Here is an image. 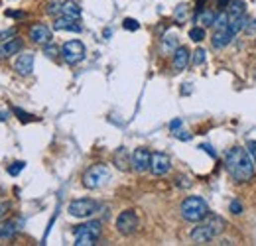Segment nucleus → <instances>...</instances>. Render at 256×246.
I'll return each instance as SVG.
<instances>
[{"instance_id":"nucleus-17","label":"nucleus","mask_w":256,"mask_h":246,"mask_svg":"<svg viewBox=\"0 0 256 246\" xmlns=\"http://www.w3.org/2000/svg\"><path fill=\"white\" fill-rule=\"evenodd\" d=\"M233 38H235V36H233L229 30H217L211 42H213V48L215 49H223L231 44V40H233Z\"/></svg>"},{"instance_id":"nucleus-11","label":"nucleus","mask_w":256,"mask_h":246,"mask_svg":"<svg viewBox=\"0 0 256 246\" xmlns=\"http://www.w3.org/2000/svg\"><path fill=\"white\" fill-rule=\"evenodd\" d=\"M30 40L38 46H46L51 42V30L46 24H36L30 28Z\"/></svg>"},{"instance_id":"nucleus-2","label":"nucleus","mask_w":256,"mask_h":246,"mask_svg":"<svg viewBox=\"0 0 256 246\" xmlns=\"http://www.w3.org/2000/svg\"><path fill=\"white\" fill-rule=\"evenodd\" d=\"M225 229V221L221 217H209L205 223H201L199 227H195L191 231V241L197 245H205L209 241H213L217 235H221Z\"/></svg>"},{"instance_id":"nucleus-18","label":"nucleus","mask_w":256,"mask_h":246,"mask_svg":"<svg viewBox=\"0 0 256 246\" xmlns=\"http://www.w3.org/2000/svg\"><path fill=\"white\" fill-rule=\"evenodd\" d=\"M61 16H67L71 20H79L81 18V8L73 0H67V2L61 4Z\"/></svg>"},{"instance_id":"nucleus-39","label":"nucleus","mask_w":256,"mask_h":246,"mask_svg":"<svg viewBox=\"0 0 256 246\" xmlns=\"http://www.w3.org/2000/svg\"><path fill=\"white\" fill-rule=\"evenodd\" d=\"M8 118V112H0V120H6Z\"/></svg>"},{"instance_id":"nucleus-16","label":"nucleus","mask_w":256,"mask_h":246,"mask_svg":"<svg viewBox=\"0 0 256 246\" xmlns=\"http://www.w3.org/2000/svg\"><path fill=\"white\" fill-rule=\"evenodd\" d=\"M18 231H20V223L18 221H4V223H0V241L14 239Z\"/></svg>"},{"instance_id":"nucleus-15","label":"nucleus","mask_w":256,"mask_h":246,"mask_svg":"<svg viewBox=\"0 0 256 246\" xmlns=\"http://www.w3.org/2000/svg\"><path fill=\"white\" fill-rule=\"evenodd\" d=\"M22 48H24V44H22V40H18V38H12V40L4 42V44L0 46V59H6V57H12L14 53H20Z\"/></svg>"},{"instance_id":"nucleus-25","label":"nucleus","mask_w":256,"mask_h":246,"mask_svg":"<svg viewBox=\"0 0 256 246\" xmlns=\"http://www.w3.org/2000/svg\"><path fill=\"white\" fill-rule=\"evenodd\" d=\"M12 110H14V114L20 118V122H32V120H36L34 114H28L26 110H22V108H18V106H14Z\"/></svg>"},{"instance_id":"nucleus-32","label":"nucleus","mask_w":256,"mask_h":246,"mask_svg":"<svg viewBox=\"0 0 256 246\" xmlns=\"http://www.w3.org/2000/svg\"><path fill=\"white\" fill-rule=\"evenodd\" d=\"M44 53H46L50 59H55L57 53H59V49L55 48V46H51V44H46V46H44Z\"/></svg>"},{"instance_id":"nucleus-14","label":"nucleus","mask_w":256,"mask_h":246,"mask_svg":"<svg viewBox=\"0 0 256 246\" xmlns=\"http://www.w3.org/2000/svg\"><path fill=\"white\" fill-rule=\"evenodd\" d=\"M53 30L79 34V32H81V26L77 24V20H71V18H67V16H59V18H55V22H53Z\"/></svg>"},{"instance_id":"nucleus-40","label":"nucleus","mask_w":256,"mask_h":246,"mask_svg":"<svg viewBox=\"0 0 256 246\" xmlns=\"http://www.w3.org/2000/svg\"><path fill=\"white\" fill-rule=\"evenodd\" d=\"M4 209H6V203H0V215L4 213Z\"/></svg>"},{"instance_id":"nucleus-5","label":"nucleus","mask_w":256,"mask_h":246,"mask_svg":"<svg viewBox=\"0 0 256 246\" xmlns=\"http://www.w3.org/2000/svg\"><path fill=\"white\" fill-rule=\"evenodd\" d=\"M61 57H63V61L65 63H69V65H77V63H81L83 59H85V53H87V49L83 46V42H79V40H71V42H65L63 46H61Z\"/></svg>"},{"instance_id":"nucleus-21","label":"nucleus","mask_w":256,"mask_h":246,"mask_svg":"<svg viewBox=\"0 0 256 246\" xmlns=\"http://www.w3.org/2000/svg\"><path fill=\"white\" fill-rule=\"evenodd\" d=\"M215 12H211V10H203V12H199L197 14V22H201V26L203 28H209V26H213L215 24Z\"/></svg>"},{"instance_id":"nucleus-29","label":"nucleus","mask_w":256,"mask_h":246,"mask_svg":"<svg viewBox=\"0 0 256 246\" xmlns=\"http://www.w3.org/2000/svg\"><path fill=\"white\" fill-rule=\"evenodd\" d=\"M205 53H207V51L201 48L195 49V53H193V57H191V63H193V65H201V63H205V57H207Z\"/></svg>"},{"instance_id":"nucleus-34","label":"nucleus","mask_w":256,"mask_h":246,"mask_svg":"<svg viewBox=\"0 0 256 246\" xmlns=\"http://www.w3.org/2000/svg\"><path fill=\"white\" fill-rule=\"evenodd\" d=\"M247 148H249V154H251V158H253V162H255V165H256V140H251V142L247 144Z\"/></svg>"},{"instance_id":"nucleus-31","label":"nucleus","mask_w":256,"mask_h":246,"mask_svg":"<svg viewBox=\"0 0 256 246\" xmlns=\"http://www.w3.org/2000/svg\"><path fill=\"white\" fill-rule=\"evenodd\" d=\"M24 167H26V164H24V162H14L12 165H8V173H10V175H18Z\"/></svg>"},{"instance_id":"nucleus-22","label":"nucleus","mask_w":256,"mask_h":246,"mask_svg":"<svg viewBox=\"0 0 256 246\" xmlns=\"http://www.w3.org/2000/svg\"><path fill=\"white\" fill-rule=\"evenodd\" d=\"M217 30H227L229 28V14L227 12H221L215 16V24H213Z\"/></svg>"},{"instance_id":"nucleus-28","label":"nucleus","mask_w":256,"mask_h":246,"mask_svg":"<svg viewBox=\"0 0 256 246\" xmlns=\"http://www.w3.org/2000/svg\"><path fill=\"white\" fill-rule=\"evenodd\" d=\"M185 16H187V4H179L175 8V20H177V24H183Z\"/></svg>"},{"instance_id":"nucleus-10","label":"nucleus","mask_w":256,"mask_h":246,"mask_svg":"<svg viewBox=\"0 0 256 246\" xmlns=\"http://www.w3.org/2000/svg\"><path fill=\"white\" fill-rule=\"evenodd\" d=\"M14 69H16L18 75L28 77V75L34 71V53H30V51L22 53V51H20V55H18V59H16V63H14Z\"/></svg>"},{"instance_id":"nucleus-4","label":"nucleus","mask_w":256,"mask_h":246,"mask_svg":"<svg viewBox=\"0 0 256 246\" xmlns=\"http://www.w3.org/2000/svg\"><path fill=\"white\" fill-rule=\"evenodd\" d=\"M110 179V169L104 165V164H97V165H91L85 173H83V185L87 189H99L104 183H108Z\"/></svg>"},{"instance_id":"nucleus-23","label":"nucleus","mask_w":256,"mask_h":246,"mask_svg":"<svg viewBox=\"0 0 256 246\" xmlns=\"http://www.w3.org/2000/svg\"><path fill=\"white\" fill-rule=\"evenodd\" d=\"M189 38H191L193 42H197V44H199V42H203L205 40V28L203 26L191 28V30H189Z\"/></svg>"},{"instance_id":"nucleus-6","label":"nucleus","mask_w":256,"mask_h":246,"mask_svg":"<svg viewBox=\"0 0 256 246\" xmlns=\"http://www.w3.org/2000/svg\"><path fill=\"white\" fill-rule=\"evenodd\" d=\"M97 209H99V205H97V201H93V199H75V201L69 203V209H67V211H69L71 217L87 219V217L95 215Z\"/></svg>"},{"instance_id":"nucleus-27","label":"nucleus","mask_w":256,"mask_h":246,"mask_svg":"<svg viewBox=\"0 0 256 246\" xmlns=\"http://www.w3.org/2000/svg\"><path fill=\"white\" fill-rule=\"evenodd\" d=\"M61 4H63V2H59V0H51L50 4H48V8H46V12H48L50 16L61 14Z\"/></svg>"},{"instance_id":"nucleus-12","label":"nucleus","mask_w":256,"mask_h":246,"mask_svg":"<svg viewBox=\"0 0 256 246\" xmlns=\"http://www.w3.org/2000/svg\"><path fill=\"white\" fill-rule=\"evenodd\" d=\"M189 61H191V53H189V49L183 48V46H177V48L173 49V69L175 71H183V69H187V65H189Z\"/></svg>"},{"instance_id":"nucleus-30","label":"nucleus","mask_w":256,"mask_h":246,"mask_svg":"<svg viewBox=\"0 0 256 246\" xmlns=\"http://www.w3.org/2000/svg\"><path fill=\"white\" fill-rule=\"evenodd\" d=\"M122 26H124V30H128V32H136V30L140 28V24H138L134 18H126V20L122 22Z\"/></svg>"},{"instance_id":"nucleus-3","label":"nucleus","mask_w":256,"mask_h":246,"mask_svg":"<svg viewBox=\"0 0 256 246\" xmlns=\"http://www.w3.org/2000/svg\"><path fill=\"white\" fill-rule=\"evenodd\" d=\"M179 211H181V217H183L185 221H189V223H201L203 219L209 217V207H207L205 199L195 197V195L187 197V199L181 203Z\"/></svg>"},{"instance_id":"nucleus-7","label":"nucleus","mask_w":256,"mask_h":246,"mask_svg":"<svg viewBox=\"0 0 256 246\" xmlns=\"http://www.w3.org/2000/svg\"><path fill=\"white\" fill-rule=\"evenodd\" d=\"M116 231L124 237H130L138 231V215L132 211V209H126L122 211L118 217H116Z\"/></svg>"},{"instance_id":"nucleus-9","label":"nucleus","mask_w":256,"mask_h":246,"mask_svg":"<svg viewBox=\"0 0 256 246\" xmlns=\"http://www.w3.org/2000/svg\"><path fill=\"white\" fill-rule=\"evenodd\" d=\"M170 167H171L170 156L164 154V152H154L152 160H150V171L154 175H164V173L170 171Z\"/></svg>"},{"instance_id":"nucleus-13","label":"nucleus","mask_w":256,"mask_h":246,"mask_svg":"<svg viewBox=\"0 0 256 246\" xmlns=\"http://www.w3.org/2000/svg\"><path fill=\"white\" fill-rule=\"evenodd\" d=\"M75 237H81V235H85V237H93V239H99L102 233V225L99 221H91V223H85V225H79L75 231Z\"/></svg>"},{"instance_id":"nucleus-20","label":"nucleus","mask_w":256,"mask_h":246,"mask_svg":"<svg viewBox=\"0 0 256 246\" xmlns=\"http://www.w3.org/2000/svg\"><path fill=\"white\" fill-rule=\"evenodd\" d=\"M231 8H229V20H233V18H241V16H245V0H233L231 4H229Z\"/></svg>"},{"instance_id":"nucleus-37","label":"nucleus","mask_w":256,"mask_h":246,"mask_svg":"<svg viewBox=\"0 0 256 246\" xmlns=\"http://www.w3.org/2000/svg\"><path fill=\"white\" fill-rule=\"evenodd\" d=\"M189 177H183V175H179L177 177V185H181V187H189L191 185V181H187Z\"/></svg>"},{"instance_id":"nucleus-33","label":"nucleus","mask_w":256,"mask_h":246,"mask_svg":"<svg viewBox=\"0 0 256 246\" xmlns=\"http://www.w3.org/2000/svg\"><path fill=\"white\" fill-rule=\"evenodd\" d=\"M173 136H175L177 140H185V142H187V140H191V134H189V132H185V130H179V128H177V130H173Z\"/></svg>"},{"instance_id":"nucleus-26","label":"nucleus","mask_w":256,"mask_h":246,"mask_svg":"<svg viewBox=\"0 0 256 246\" xmlns=\"http://www.w3.org/2000/svg\"><path fill=\"white\" fill-rule=\"evenodd\" d=\"M93 245H97V239H93V237H85V235L75 237V246H93Z\"/></svg>"},{"instance_id":"nucleus-36","label":"nucleus","mask_w":256,"mask_h":246,"mask_svg":"<svg viewBox=\"0 0 256 246\" xmlns=\"http://www.w3.org/2000/svg\"><path fill=\"white\" fill-rule=\"evenodd\" d=\"M177 128H181V118H173V120L170 122V130H171V132L177 130Z\"/></svg>"},{"instance_id":"nucleus-19","label":"nucleus","mask_w":256,"mask_h":246,"mask_svg":"<svg viewBox=\"0 0 256 246\" xmlns=\"http://www.w3.org/2000/svg\"><path fill=\"white\" fill-rule=\"evenodd\" d=\"M114 164H116V167L122 169V171H126L128 167H132V165H128V164H130V156H128V150H126V148H118V150L114 152Z\"/></svg>"},{"instance_id":"nucleus-1","label":"nucleus","mask_w":256,"mask_h":246,"mask_svg":"<svg viewBox=\"0 0 256 246\" xmlns=\"http://www.w3.org/2000/svg\"><path fill=\"white\" fill-rule=\"evenodd\" d=\"M225 165H227V171L231 173V177L237 183H247L255 177L256 165L253 158H251V154L245 148H231L225 156Z\"/></svg>"},{"instance_id":"nucleus-24","label":"nucleus","mask_w":256,"mask_h":246,"mask_svg":"<svg viewBox=\"0 0 256 246\" xmlns=\"http://www.w3.org/2000/svg\"><path fill=\"white\" fill-rule=\"evenodd\" d=\"M164 51H173V49L177 48V38L173 36V34H168L166 38H164Z\"/></svg>"},{"instance_id":"nucleus-35","label":"nucleus","mask_w":256,"mask_h":246,"mask_svg":"<svg viewBox=\"0 0 256 246\" xmlns=\"http://www.w3.org/2000/svg\"><path fill=\"white\" fill-rule=\"evenodd\" d=\"M231 213L241 215V213H243V205H241L239 201H231Z\"/></svg>"},{"instance_id":"nucleus-38","label":"nucleus","mask_w":256,"mask_h":246,"mask_svg":"<svg viewBox=\"0 0 256 246\" xmlns=\"http://www.w3.org/2000/svg\"><path fill=\"white\" fill-rule=\"evenodd\" d=\"M201 150H205V152H207V154H209V156H213V158H217V152H215V150H213V148L209 146V144H201Z\"/></svg>"},{"instance_id":"nucleus-8","label":"nucleus","mask_w":256,"mask_h":246,"mask_svg":"<svg viewBox=\"0 0 256 246\" xmlns=\"http://www.w3.org/2000/svg\"><path fill=\"white\" fill-rule=\"evenodd\" d=\"M150 160H152V152L148 148H136L130 156V165L134 171L144 173L150 169Z\"/></svg>"}]
</instances>
